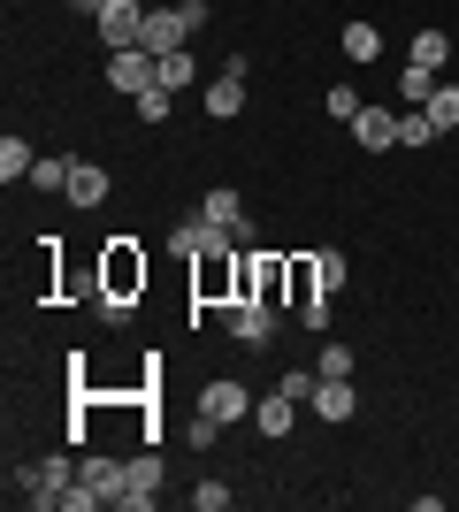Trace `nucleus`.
Wrapping results in <instances>:
<instances>
[{
	"mask_svg": "<svg viewBox=\"0 0 459 512\" xmlns=\"http://www.w3.org/2000/svg\"><path fill=\"white\" fill-rule=\"evenodd\" d=\"M138 291H146V253H138V237H108V245H100V299L131 306Z\"/></svg>",
	"mask_w": 459,
	"mask_h": 512,
	"instance_id": "1",
	"label": "nucleus"
},
{
	"mask_svg": "<svg viewBox=\"0 0 459 512\" xmlns=\"http://www.w3.org/2000/svg\"><path fill=\"white\" fill-rule=\"evenodd\" d=\"M108 85L123 92V100L153 92V85H161V54H146V46H123V54H108Z\"/></svg>",
	"mask_w": 459,
	"mask_h": 512,
	"instance_id": "2",
	"label": "nucleus"
},
{
	"mask_svg": "<svg viewBox=\"0 0 459 512\" xmlns=\"http://www.w3.org/2000/svg\"><path fill=\"white\" fill-rule=\"evenodd\" d=\"M92 31H100V46H108V54L138 46V31H146V0H108V8L92 16Z\"/></svg>",
	"mask_w": 459,
	"mask_h": 512,
	"instance_id": "3",
	"label": "nucleus"
},
{
	"mask_svg": "<svg viewBox=\"0 0 459 512\" xmlns=\"http://www.w3.org/2000/svg\"><path fill=\"white\" fill-rule=\"evenodd\" d=\"M192 31H199V23L184 16V8H146L138 46H146V54H184V46H192Z\"/></svg>",
	"mask_w": 459,
	"mask_h": 512,
	"instance_id": "4",
	"label": "nucleus"
},
{
	"mask_svg": "<svg viewBox=\"0 0 459 512\" xmlns=\"http://www.w3.org/2000/svg\"><path fill=\"white\" fill-rule=\"evenodd\" d=\"M199 214H207V222H222V230L238 237V245H261V230H253V214H245V199L230 192V184H207V192H199Z\"/></svg>",
	"mask_w": 459,
	"mask_h": 512,
	"instance_id": "5",
	"label": "nucleus"
},
{
	"mask_svg": "<svg viewBox=\"0 0 459 512\" xmlns=\"http://www.w3.org/2000/svg\"><path fill=\"white\" fill-rule=\"evenodd\" d=\"M153 497H161V451H131V459H123V512H146Z\"/></svg>",
	"mask_w": 459,
	"mask_h": 512,
	"instance_id": "6",
	"label": "nucleus"
},
{
	"mask_svg": "<svg viewBox=\"0 0 459 512\" xmlns=\"http://www.w3.org/2000/svg\"><path fill=\"white\" fill-rule=\"evenodd\" d=\"M199 413H207V421H245V413H253V390L238 383V375H215V383H199Z\"/></svg>",
	"mask_w": 459,
	"mask_h": 512,
	"instance_id": "7",
	"label": "nucleus"
},
{
	"mask_svg": "<svg viewBox=\"0 0 459 512\" xmlns=\"http://www.w3.org/2000/svg\"><path fill=\"white\" fill-rule=\"evenodd\" d=\"M222 329H230L238 344H268V337H276V306H268V299H230V306H222Z\"/></svg>",
	"mask_w": 459,
	"mask_h": 512,
	"instance_id": "8",
	"label": "nucleus"
},
{
	"mask_svg": "<svg viewBox=\"0 0 459 512\" xmlns=\"http://www.w3.org/2000/svg\"><path fill=\"white\" fill-rule=\"evenodd\" d=\"M245 77H253V62H245V54H230V62H222V77L207 85V115H215V123L245 115Z\"/></svg>",
	"mask_w": 459,
	"mask_h": 512,
	"instance_id": "9",
	"label": "nucleus"
},
{
	"mask_svg": "<svg viewBox=\"0 0 459 512\" xmlns=\"http://www.w3.org/2000/svg\"><path fill=\"white\" fill-rule=\"evenodd\" d=\"M306 406H314V421H352V413H360V390H352V375H322Z\"/></svg>",
	"mask_w": 459,
	"mask_h": 512,
	"instance_id": "10",
	"label": "nucleus"
},
{
	"mask_svg": "<svg viewBox=\"0 0 459 512\" xmlns=\"http://www.w3.org/2000/svg\"><path fill=\"white\" fill-rule=\"evenodd\" d=\"M352 138L368 153H391L398 146V107H360V115H352Z\"/></svg>",
	"mask_w": 459,
	"mask_h": 512,
	"instance_id": "11",
	"label": "nucleus"
},
{
	"mask_svg": "<svg viewBox=\"0 0 459 512\" xmlns=\"http://www.w3.org/2000/svg\"><path fill=\"white\" fill-rule=\"evenodd\" d=\"M77 482H85L100 505H123V459H100V451H92L85 467H77Z\"/></svg>",
	"mask_w": 459,
	"mask_h": 512,
	"instance_id": "12",
	"label": "nucleus"
},
{
	"mask_svg": "<svg viewBox=\"0 0 459 512\" xmlns=\"http://www.w3.org/2000/svg\"><path fill=\"white\" fill-rule=\"evenodd\" d=\"M62 199H77V207H100V199H108V169H100V161H77Z\"/></svg>",
	"mask_w": 459,
	"mask_h": 512,
	"instance_id": "13",
	"label": "nucleus"
},
{
	"mask_svg": "<svg viewBox=\"0 0 459 512\" xmlns=\"http://www.w3.org/2000/svg\"><path fill=\"white\" fill-rule=\"evenodd\" d=\"M291 421H299V398H284V390H268V398H261V436L276 444V436H291Z\"/></svg>",
	"mask_w": 459,
	"mask_h": 512,
	"instance_id": "14",
	"label": "nucleus"
},
{
	"mask_svg": "<svg viewBox=\"0 0 459 512\" xmlns=\"http://www.w3.org/2000/svg\"><path fill=\"white\" fill-rule=\"evenodd\" d=\"M437 85H444V77H437V69H421V62L398 69V100H406V107H429V92H437Z\"/></svg>",
	"mask_w": 459,
	"mask_h": 512,
	"instance_id": "15",
	"label": "nucleus"
},
{
	"mask_svg": "<svg viewBox=\"0 0 459 512\" xmlns=\"http://www.w3.org/2000/svg\"><path fill=\"white\" fill-rule=\"evenodd\" d=\"M345 62H383V31L375 23H345Z\"/></svg>",
	"mask_w": 459,
	"mask_h": 512,
	"instance_id": "16",
	"label": "nucleus"
},
{
	"mask_svg": "<svg viewBox=\"0 0 459 512\" xmlns=\"http://www.w3.org/2000/svg\"><path fill=\"white\" fill-rule=\"evenodd\" d=\"M414 62H421V69H437V77H444V62H452V39H444L437 23H429V31H414Z\"/></svg>",
	"mask_w": 459,
	"mask_h": 512,
	"instance_id": "17",
	"label": "nucleus"
},
{
	"mask_svg": "<svg viewBox=\"0 0 459 512\" xmlns=\"http://www.w3.org/2000/svg\"><path fill=\"white\" fill-rule=\"evenodd\" d=\"M31 161H39V153L23 146V138H0V176H8V184H31Z\"/></svg>",
	"mask_w": 459,
	"mask_h": 512,
	"instance_id": "18",
	"label": "nucleus"
},
{
	"mask_svg": "<svg viewBox=\"0 0 459 512\" xmlns=\"http://www.w3.org/2000/svg\"><path fill=\"white\" fill-rule=\"evenodd\" d=\"M69 169H77V161H62V153H39V161H31V184H39V192H69Z\"/></svg>",
	"mask_w": 459,
	"mask_h": 512,
	"instance_id": "19",
	"label": "nucleus"
},
{
	"mask_svg": "<svg viewBox=\"0 0 459 512\" xmlns=\"http://www.w3.org/2000/svg\"><path fill=\"white\" fill-rule=\"evenodd\" d=\"M421 115L437 123V138H444V130H459V85H437V92H429V107H421Z\"/></svg>",
	"mask_w": 459,
	"mask_h": 512,
	"instance_id": "20",
	"label": "nucleus"
},
{
	"mask_svg": "<svg viewBox=\"0 0 459 512\" xmlns=\"http://www.w3.org/2000/svg\"><path fill=\"white\" fill-rule=\"evenodd\" d=\"M345 253H337V245H314V283H322V291H345Z\"/></svg>",
	"mask_w": 459,
	"mask_h": 512,
	"instance_id": "21",
	"label": "nucleus"
},
{
	"mask_svg": "<svg viewBox=\"0 0 459 512\" xmlns=\"http://www.w3.org/2000/svg\"><path fill=\"white\" fill-rule=\"evenodd\" d=\"M199 77V62H192V46H184V54H161V92H184Z\"/></svg>",
	"mask_w": 459,
	"mask_h": 512,
	"instance_id": "22",
	"label": "nucleus"
},
{
	"mask_svg": "<svg viewBox=\"0 0 459 512\" xmlns=\"http://www.w3.org/2000/svg\"><path fill=\"white\" fill-rule=\"evenodd\" d=\"M429 138H437V123L421 107H398V146H429Z\"/></svg>",
	"mask_w": 459,
	"mask_h": 512,
	"instance_id": "23",
	"label": "nucleus"
},
{
	"mask_svg": "<svg viewBox=\"0 0 459 512\" xmlns=\"http://www.w3.org/2000/svg\"><path fill=\"white\" fill-rule=\"evenodd\" d=\"M314 383H322V375H314V367H284V375H276V390H284V398H314Z\"/></svg>",
	"mask_w": 459,
	"mask_h": 512,
	"instance_id": "24",
	"label": "nucleus"
},
{
	"mask_svg": "<svg viewBox=\"0 0 459 512\" xmlns=\"http://www.w3.org/2000/svg\"><path fill=\"white\" fill-rule=\"evenodd\" d=\"M322 107H329V115H337V123H352V115H360V107H368V100H360V92H352V85H329V92H322Z\"/></svg>",
	"mask_w": 459,
	"mask_h": 512,
	"instance_id": "25",
	"label": "nucleus"
},
{
	"mask_svg": "<svg viewBox=\"0 0 459 512\" xmlns=\"http://www.w3.org/2000/svg\"><path fill=\"white\" fill-rule=\"evenodd\" d=\"M169 107H176V92H138V123H169Z\"/></svg>",
	"mask_w": 459,
	"mask_h": 512,
	"instance_id": "26",
	"label": "nucleus"
},
{
	"mask_svg": "<svg viewBox=\"0 0 459 512\" xmlns=\"http://www.w3.org/2000/svg\"><path fill=\"white\" fill-rule=\"evenodd\" d=\"M352 367H360V360H352V344H322V360H314V375H352Z\"/></svg>",
	"mask_w": 459,
	"mask_h": 512,
	"instance_id": "27",
	"label": "nucleus"
},
{
	"mask_svg": "<svg viewBox=\"0 0 459 512\" xmlns=\"http://www.w3.org/2000/svg\"><path fill=\"white\" fill-rule=\"evenodd\" d=\"M222 505H230V482H199L192 490V512H222Z\"/></svg>",
	"mask_w": 459,
	"mask_h": 512,
	"instance_id": "28",
	"label": "nucleus"
},
{
	"mask_svg": "<svg viewBox=\"0 0 459 512\" xmlns=\"http://www.w3.org/2000/svg\"><path fill=\"white\" fill-rule=\"evenodd\" d=\"M329 314H337V306H329V299H306V306H299V321H306V329H314V337H322V329H329Z\"/></svg>",
	"mask_w": 459,
	"mask_h": 512,
	"instance_id": "29",
	"label": "nucleus"
},
{
	"mask_svg": "<svg viewBox=\"0 0 459 512\" xmlns=\"http://www.w3.org/2000/svg\"><path fill=\"white\" fill-rule=\"evenodd\" d=\"M69 8H77V16H100V8H108V0H69Z\"/></svg>",
	"mask_w": 459,
	"mask_h": 512,
	"instance_id": "30",
	"label": "nucleus"
}]
</instances>
